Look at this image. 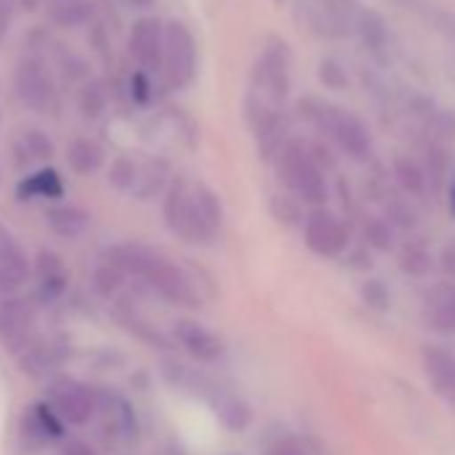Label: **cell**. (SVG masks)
<instances>
[{
    "instance_id": "1",
    "label": "cell",
    "mask_w": 455,
    "mask_h": 455,
    "mask_svg": "<svg viewBox=\"0 0 455 455\" xmlns=\"http://www.w3.org/2000/svg\"><path fill=\"white\" fill-rule=\"evenodd\" d=\"M108 263L134 279H142L158 298H164L172 306H196L198 303L190 276L150 247L118 244L110 250Z\"/></svg>"
},
{
    "instance_id": "15",
    "label": "cell",
    "mask_w": 455,
    "mask_h": 455,
    "mask_svg": "<svg viewBox=\"0 0 455 455\" xmlns=\"http://www.w3.org/2000/svg\"><path fill=\"white\" fill-rule=\"evenodd\" d=\"M30 276V263L20 244L0 228V298L14 295Z\"/></svg>"
},
{
    "instance_id": "21",
    "label": "cell",
    "mask_w": 455,
    "mask_h": 455,
    "mask_svg": "<svg viewBox=\"0 0 455 455\" xmlns=\"http://www.w3.org/2000/svg\"><path fill=\"white\" fill-rule=\"evenodd\" d=\"M68 166L76 172V174H94L105 166V148L92 140V137H76L70 145H68Z\"/></svg>"
},
{
    "instance_id": "31",
    "label": "cell",
    "mask_w": 455,
    "mask_h": 455,
    "mask_svg": "<svg viewBox=\"0 0 455 455\" xmlns=\"http://www.w3.org/2000/svg\"><path fill=\"white\" fill-rule=\"evenodd\" d=\"M20 362H22V370L28 372V375H36V378H41V375H46L52 367H54V362H57V351H54V346L52 343H46V340H36L22 356H20Z\"/></svg>"
},
{
    "instance_id": "39",
    "label": "cell",
    "mask_w": 455,
    "mask_h": 455,
    "mask_svg": "<svg viewBox=\"0 0 455 455\" xmlns=\"http://www.w3.org/2000/svg\"><path fill=\"white\" fill-rule=\"evenodd\" d=\"M129 92H132V100L137 105H148L153 100V81H150V73L145 70H137L132 78H129Z\"/></svg>"
},
{
    "instance_id": "26",
    "label": "cell",
    "mask_w": 455,
    "mask_h": 455,
    "mask_svg": "<svg viewBox=\"0 0 455 455\" xmlns=\"http://www.w3.org/2000/svg\"><path fill=\"white\" fill-rule=\"evenodd\" d=\"M49 20L62 30L84 28L94 20V4L92 0H78V4H62V6H46Z\"/></svg>"
},
{
    "instance_id": "27",
    "label": "cell",
    "mask_w": 455,
    "mask_h": 455,
    "mask_svg": "<svg viewBox=\"0 0 455 455\" xmlns=\"http://www.w3.org/2000/svg\"><path fill=\"white\" fill-rule=\"evenodd\" d=\"M399 268L404 276L412 279H426L434 271V255L428 252L426 244L420 242H407L399 252Z\"/></svg>"
},
{
    "instance_id": "5",
    "label": "cell",
    "mask_w": 455,
    "mask_h": 455,
    "mask_svg": "<svg viewBox=\"0 0 455 455\" xmlns=\"http://www.w3.org/2000/svg\"><path fill=\"white\" fill-rule=\"evenodd\" d=\"M164 222L172 234H177L182 242H206L214 236V231L206 225L204 214L198 212L196 204V193L193 185L188 180H174L166 188V198H164Z\"/></svg>"
},
{
    "instance_id": "23",
    "label": "cell",
    "mask_w": 455,
    "mask_h": 455,
    "mask_svg": "<svg viewBox=\"0 0 455 455\" xmlns=\"http://www.w3.org/2000/svg\"><path fill=\"white\" fill-rule=\"evenodd\" d=\"M394 177H396L399 188H402L407 196H412V198L426 196L428 174H426V169H423L415 158H410V156H396V158H394Z\"/></svg>"
},
{
    "instance_id": "13",
    "label": "cell",
    "mask_w": 455,
    "mask_h": 455,
    "mask_svg": "<svg viewBox=\"0 0 455 455\" xmlns=\"http://www.w3.org/2000/svg\"><path fill=\"white\" fill-rule=\"evenodd\" d=\"M423 319L434 332L455 338V282L428 287L423 298Z\"/></svg>"
},
{
    "instance_id": "34",
    "label": "cell",
    "mask_w": 455,
    "mask_h": 455,
    "mask_svg": "<svg viewBox=\"0 0 455 455\" xmlns=\"http://www.w3.org/2000/svg\"><path fill=\"white\" fill-rule=\"evenodd\" d=\"M124 271H118L116 266H102V268H97V274H94V287H97V292L105 298V300H113V303H118L121 300V295H124Z\"/></svg>"
},
{
    "instance_id": "14",
    "label": "cell",
    "mask_w": 455,
    "mask_h": 455,
    "mask_svg": "<svg viewBox=\"0 0 455 455\" xmlns=\"http://www.w3.org/2000/svg\"><path fill=\"white\" fill-rule=\"evenodd\" d=\"M62 423L65 420L52 410V404H30L22 415V442L33 450L46 447L62 436Z\"/></svg>"
},
{
    "instance_id": "25",
    "label": "cell",
    "mask_w": 455,
    "mask_h": 455,
    "mask_svg": "<svg viewBox=\"0 0 455 455\" xmlns=\"http://www.w3.org/2000/svg\"><path fill=\"white\" fill-rule=\"evenodd\" d=\"M65 190L62 185V177L54 172V169H41L36 174H30L28 180L20 182V198L28 201V198H60Z\"/></svg>"
},
{
    "instance_id": "43",
    "label": "cell",
    "mask_w": 455,
    "mask_h": 455,
    "mask_svg": "<svg viewBox=\"0 0 455 455\" xmlns=\"http://www.w3.org/2000/svg\"><path fill=\"white\" fill-rule=\"evenodd\" d=\"M62 455H97V452H94V447H92L89 442H81V439H76V442L65 444Z\"/></svg>"
},
{
    "instance_id": "22",
    "label": "cell",
    "mask_w": 455,
    "mask_h": 455,
    "mask_svg": "<svg viewBox=\"0 0 455 455\" xmlns=\"http://www.w3.org/2000/svg\"><path fill=\"white\" fill-rule=\"evenodd\" d=\"M356 33H359L362 44H364L370 52H375V54L386 52L388 36H391V33H388V25L383 22V17H380L378 12L362 9V12L356 14Z\"/></svg>"
},
{
    "instance_id": "10",
    "label": "cell",
    "mask_w": 455,
    "mask_h": 455,
    "mask_svg": "<svg viewBox=\"0 0 455 455\" xmlns=\"http://www.w3.org/2000/svg\"><path fill=\"white\" fill-rule=\"evenodd\" d=\"M36 335V311L25 298H0V343L6 351L22 356L33 343Z\"/></svg>"
},
{
    "instance_id": "44",
    "label": "cell",
    "mask_w": 455,
    "mask_h": 455,
    "mask_svg": "<svg viewBox=\"0 0 455 455\" xmlns=\"http://www.w3.org/2000/svg\"><path fill=\"white\" fill-rule=\"evenodd\" d=\"M9 4H12V9L14 12H36L38 6H41V0H9Z\"/></svg>"
},
{
    "instance_id": "30",
    "label": "cell",
    "mask_w": 455,
    "mask_h": 455,
    "mask_svg": "<svg viewBox=\"0 0 455 455\" xmlns=\"http://www.w3.org/2000/svg\"><path fill=\"white\" fill-rule=\"evenodd\" d=\"M108 110V92L100 81H86L78 92V113L86 121H100Z\"/></svg>"
},
{
    "instance_id": "49",
    "label": "cell",
    "mask_w": 455,
    "mask_h": 455,
    "mask_svg": "<svg viewBox=\"0 0 455 455\" xmlns=\"http://www.w3.org/2000/svg\"><path fill=\"white\" fill-rule=\"evenodd\" d=\"M134 4H137V6H150L153 0H134Z\"/></svg>"
},
{
    "instance_id": "20",
    "label": "cell",
    "mask_w": 455,
    "mask_h": 455,
    "mask_svg": "<svg viewBox=\"0 0 455 455\" xmlns=\"http://www.w3.org/2000/svg\"><path fill=\"white\" fill-rule=\"evenodd\" d=\"M46 222L52 228V234L62 236V239H81L89 231V212L73 204H62L46 212Z\"/></svg>"
},
{
    "instance_id": "3",
    "label": "cell",
    "mask_w": 455,
    "mask_h": 455,
    "mask_svg": "<svg viewBox=\"0 0 455 455\" xmlns=\"http://www.w3.org/2000/svg\"><path fill=\"white\" fill-rule=\"evenodd\" d=\"M308 118L354 161H364L372 150V134L367 129V124L351 113L343 110L338 105H319L314 102L308 110Z\"/></svg>"
},
{
    "instance_id": "4",
    "label": "cell",
    "mask_w": 455,
    "mask_h": 455,
    "mask_svg": "<svg viewBox=\"0 0 455 455\" xmlns=\"http://www.w3.org/2000/svg\"><path fill=\"white\" fill-rule=\"evenodd\" d=\"M292 86V57L290 46L282 38H271L263 52L258 54L255 70H252V86L250 92L276 108H284Z\"/></svg>"
},
{
    "instance_id": "42",
    "label": "cell",
    "mask_w": 455,
    "mask_h": 455,
    "mask_svg": "<svg viewBox=\"0 0 455 455\" xmlns=\"http://www.w3.org/2000/svg\"><path fill=\"white\" fill-rule=\"evenodd\" d=\"M12 14H14V9L9 0H0V44L6 41V36L12 30Z\"/></svg>"
},
{
    "instance_id": "48",
    "label": "cell",
    "mask_w": 455,
    "mask_h": 455,
    "mask_svg": "<svg viewBox=\"0 0 455 455\" xmlns=\"http://www.w3.org/2000/svg\"><path fill=\"white\" fill-rule=\"evenodd\" d=\"M450 209H452V214H455V182H452V188H450Z\"/></svg>"
},
{
    "instance_id": "38",
    "label": "cell",
    "mask_w": 455,
    "mask_h": 455,
    "mask_svg": "<svg viewBox=\"0 0 455 455\" xmlns=\"http://www.w3.org/2000/svg\"><path fill=\"white\" fill-rule=\"evenodd\" d=\"M164 180H166V166H164L161 161H150L148 166H142L140 185H137V196H140V198L156 196V193L164 188Z\"/></svg>"
},
{
    "instance_id": "11",
    "label": "cell",
    "mask_w": 455,
    "mask_h": 455,
    "mask_svg": "<svg viewBox=\"0 0 455 455\" xmlns=\"http://www.w3.org/2000/svg\"><path fill=\"white\" fill-rule=\"evenodd\" d=\"M164 30L166 22L158 17H140L129 30V54L145 73L164 68Z\"/></svg>"
},
{
    "instance_id": "2",
    "label": "cell",
    "mask_w": 455,
    "mask_h": 455,
    "mask_svg": "<svg viewBox=\"0 0 455 455\" xmlns=\"http://www.w3.org/2000/svg\"><path fill=\"white\" fill-rule=\"evenodd\" d=\"M276 169H279V180L287 185V190L308 204L322 209L330 198V185L324 177V169L316 164L311 148H306L300 140H290L284 142V148L279 150L276 158Z\"/></svg>"
},
{
    "instance_id": "19",
    "label": "cell",
    "mask_w": 455,
    "mask_h": 455,
    "mask_svg": "<svg viewBox=\"0 0 455 455\" xmlns=\"http://www.w3.org/2000/svg\"><path fill=\"white\" fill-rule=\"evenodd\" d=\"M100 426L108 436L124 439L134 431V415L129 410V404L118 396H108L100 394V410H97Z\"/></svg>"
},
{
    "instance_id": "36",
    "label": "cell",
    "mask_w": 455,
    "mask_h": 455,
    "mask_svg": "<svg viewBox=\"0 0 455 455\" xmlns=\"http://www.w3.org/2000/svg\"><path fill=\"white\" fill-rule=\"evenodd\" d=\"M316 76H319V84L324 89H332V92L348 89V73H346V68L335 57H324L319 62V68H316Z\"/></svg>"
},
{
    "instance_id": "6",
    "label": "cell",
    "mask_w": 455,
    "mask_h": 455,
    "mask_svg": "<svg viewBox=\"0 0 455 455\" xmlns=\"http://www.w3.org/2000/svg\"><path fill=\"white\" fill-rule=\"evenodd\" d=\"M14 89L20 102L33 113H52L57 105V84L44 57L25 54L14 70Z\"/></svg>"
},
{
    "instance_id": "7",
    "label": "cell",
    "mask_w": 455,
    "mask_h": 455,
    "mask_svg": "<svg viewBox=\"0 0 455 455\" xmlns=\"http://www.w3.org/2000/svg\"><path fill=\"white\" fill-rule=\"evenodd\" d=\"M196 68H198V52H196V41L193 33L188 30V25L172 20L166 22L164 30V76L169 81V86L174 89H185L193 84L196 78Z\"/></svg>"
},
{
    "instance_id": "28",
    "label": "cell",
    "mask_w": 455,
    "mask_h": 455,
    "mask_svg": "<svg viewBox=\"0 0 455 455\" xmlns=\"http://www.w3.org/2000/svg\"><path fill=\"white\" fill-rule=\"evenodd\" d=\"M362 239H364V247H370L372 252H391L396 244V231L386 217L372 214L362 225Z\"/></svg>"
},
{
    "instance_id": "8",
    "label": "cell",
    "mask_w": 455,
    "mask_h": 455,
    "mask_svg": "<svg viewBox=\"0 0 455 455\" xmlns=\"http://www.w3.org/2000/svg\"><path fill=\"white\" fill-rule=\"evenodd\" d=\"M49 404L52 410L73 426H84L97 418L100 410V394L73 378H57L49 388Z\"/></svg>"
},
{
    "instance_id": "29",
    "label": "cell",
    "mask_w": 455,
    "mask_h": 455,
    "mask_svg": "<svg viewBox=\"0 0 455 455\" xmlns=\"http://www.w3.org/2000/svg\"><path fill=\"white\" fill-rule=\"evenodd\" d=\"M49 54H52V60H54V65H57V70H60L62 78H68V81H86L89 78L86 60L81 54H76L73 49H68L65 44L54 41V46L49 49Z\"/></svg>"
},
{
    "instance_id": "18",
    "label": "cell",
    "mask_w": 455,
    "mask_h": 455,
    "mask_svg": "<svg viewBox=\"0 0 455 455\" xmlns=\"http://www.w3.org/2000/svg\"><path fill=\"white\" fill-rule=\"evenodd\" d=\"M36 276H38V287L46 298L57 300L65 295L68 284H70V274H68V266L62 263L60 255L49 252V250H41L38 252V260H36Z\"/></svg>"
},
{
    "instance_id": "16",
    "label": "cell",
    "mask_w": 455,
    "mask_h": 455,
    "mask_svg": "<svg viewBox=\"0 0 455 455\" xmlns=\"http://www.w3.org/2000/svg\"><path fill=\"white\" fill-rule=\"evenodd\" d=\"M423 372L434 391L455 404V354L442 346H426L423 354Z\"/></svg>"
},
{
    "instance_id": "9",
    "label": "cell",
    "mask_w": 455,
    "mask_h": 455,
    "mask_svg": "<svg viewBox=\"0 0 455 455\" xmlns=\"http://www.w3.org/2000/svg\"><path fill=\"white\" fill-rule=\"evenodd\" d=\"M303 242L316 258L338 260L348 252L351 236H348V228L332 212L314 209L303 222Z\"/></svg>"
},
{
    "instance_id": "35",
    "label": "cell",
    "mask_w": 455,
    "mask_h": 455,
    "mask_svg": "<svg viewBox=\"0 0 455 455\" xmlns=\"http://www.w3.org/2000/svg\"><path fill=\"white\" fill-rule=\"evenodd\" d=\"M386 220L394 225V231H404V234L418 231V225H420L415 206H410V201H402V198H396L386 206Z\"/></svg>"
},
{
    "instance_id": "47",
    "label": "cell",
    "mask_w": 455,
    "mask_h": 455,
    "mask_svg": "<svg viewBox=\"0 0 455 455\" xmlns=\"http://www.w3.org/2000/svg\"><path fill=\"white\" fill-rule=\"evenodd\" d=\"M62 4H78V0H46V6H62Z\"/></svg>"
},
{
    "instance_id": "45",
    "label": "cell",
    "mask_w": 455,
    "mask_h": 455,
    "mask_svg": "<svg viewBox=\"0 0 455 455\" xmlns=\"http://www.w3.org/2000/svg\"><path fill=\"white\" fill-rule=\"evenodd\" d=\"M439 126L447 137H455V113H442L439 118Z\"/></svg>"
},
{
    "instance_id": "33",
    "label": "cell",
    "mask_w": 455,
    "mask_h": 455,
    "mask_svg": "<svg viewBox=\"0 0 455 455\" xmlns=\"http://www.w3.org/2000/svg\"><path fill=\"white\" fill-rule=\"evenodd\" d=\"M140 174H142V169L137 166V161H134V158H129V156H118V158L110 164L108 182H110L116 190L129 193V190H137V185H140Z\"/></svg>"
},
{
    "instance_id": "12",
    "label": "cell",
    "mask_w": 455,
    "mask_h": 455,
    "mask_svg": "<svg viewBox=\"0 0 455 455\" xmlns=\"http://www.w3.org/2000/svg\"><path fill=\"white\" fill-rule=\"evenodd\" d=\"M172 335L182 346V351L188 356H193L196 362H201V364H212V362L225 356V340L214 330H209L206 324H201L196 319L174 322Z\"/></svg>"
},
{
    "instance_id": "50",
    "label": "cell",
    "mask_w": 455,
    "mask_h": 455,
    "mask_svg": "<svg viewBox=\"0 0 455 455\" xmlns=\"http://www.w3.org/2000/svg\"><path fill=\"white\" fill-rule=\"evenodd\" d=\"M0 118H4V116H0Z\"/></svg>"
},
{
    "instance_id": "46",
    "label": "cell",
    "mask_w": 455,
    "mask_h": 455,
    "mask_svg": "<svg viewBox=\"0 0 455 455\" xmlns=\"http://www.w3.org/2000/svg\"><path fill=\"white\" fill-rule=\"evenodd\" d=\"M354 258H356V260H364V252H354ZM351 268H362V271H364V268H370V263H356V266H351Z\"/></svg>"
},
{
    "instance_id": "40",
    "label": "cell",
    "mask_w": 455,
    "mask_h": 455,
    "mask_svg": "<svg viewBox=\"0 0 455 455\" xmlns=\"http://www.w3.org/2000/svg\"><path fill=\"white\" fill-rule=\"evenodd\" d=\"M266 455H306V447L292 436H279L266 447Z\"/></svg>"
},
{
    "instance_id": "32",
    "label": "cell",
    "mask_w": 455,
    "mask_h": 455,
    "mask_svg": "<svg viewBox=\"0 0 455 455\" xmlns=\"http://www.w3.org/2000/svg\"><path fill=\"white\" fill-rule=\"evenodd\" d=\"M193 193H196V204H198V212L204 214L206 225L212 228V231H220V225L225 220V209H222L220 196L209 185H204V182H196Z\"/></svg>"
},
{
    "instance_id": "17",
    "label": "cell",
    "mask_w": 455,
    "mask_h": 455,
    "mask_svg": "<svg viewBox=\"0 0 455 455\" xmlns=\"http://www.w3.org/2000/svg\"><path fill=\"white\" fill-rule=\"evenodd\" d=\"M54 156V142L44 129L28 126L12 140V161L20 169H30L38 164H46Z\"/></svg>"
},
{
    "instance_id": "41",
    "label": "cell",
    "mask_w": 455,
    "mask_h": 455,
    "mask_svg": "<svg viewBox=\"0 0 455 455\" xmlns=\"http://www.w3.org/2000/svg\"><path fill=\"white\" fill-rule=\"evenodd\" d=\"M439 268H442V274L450 282H455V239L442 247V252H439Z\"/></svg>"
},
{
    "instance_id": "37",
    "label": "cell",
    "mask_w": 455,
    "mask_h": 455,
    "mask_svg": "<svg viewBox=\"0 0 455 455\" xmlns=\"http://www.w3.org/2000/svg\"><path fill=\"white\" fill-rule=\"evenodd\" d=\"M359 298L370 311H388L391 306V292L380 279H367L359 287Z\"/></svg>"
},
{
    "instance_id": "24",
    "label": "cell",
    "mask_w": 455,
    "mask_h": 455,
    "mask_svg": "<svg viewBox=\"0 0 455 455\" xmlns=\"http://www.w3.org/2000/svg\"><path fill=\"white\" fill-rule=\"evenodd\" d=\"M214 410H217L222 426L231 428V431H244L252 423V407H250V402L242 399V396H236V394H222L214 402Z\"/></svg>"
}]
</instances>
